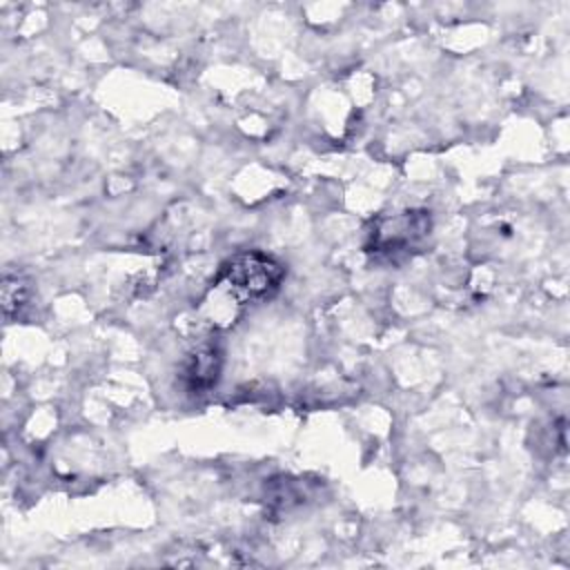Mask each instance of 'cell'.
Returning a JSON list of instances; mask_svg holds the SVG:
<instances>
[{
	"label": "cell",
	"mask_w": 570,
	"mask_h": 570,
	"mask_svg": "<svg viewBox=\"0 0 570 570\" xmlns=\"http://www.w3.org/2000/svg\"><path fill=\"white\" fill-rule=\"evenodd\" d=\"M283 274V265L272 256L263 252H245L225 263L220 283H225L240 301H254L272 294Z\"/></svg>",
	"instance_id": "cell-1"
},
{
	"label": "cell",
	"mask_w": 570,
	"mask_h": 570,
	"mask_svg": "<svg viewBox=\"0 0 570 570\" xmlns=\"http://www.w3.org/2000/svg\"><path fill=\"white\" fill-rule=\"evenodd\" d=\"M430 214L423 209L383 216L370 232V247L381 254L410 252L430 234Z\"/></svg>",
	"instance_id": "cell-2"
},
{
	"label": "cell",
	"mask_w": 570,
	"mask_h": 570,
	"mask_svg": "<svg viewBox=\"0 0 570 570\" xmlns=\"http://www.w3.org/2000/svg\"><path fill=\"white\" fill-rule=\"evenodd\" d=\"M223 365V350L214 341L194 347L183 363V381L191 392H207L216 385Z\"/></svg>",
	"instance_id": "cell-3"
},
{
	"label": "cell",
	"mask_w": 570,
	"mask_h": 570,
	"mask_svg": "<svg viewBox=\"0 0 570 570\" xmlns=\"http://www.w3.org/2000/svg\"><path fill=\"white\" fill-rule=\"evenodd\" d=\"M27 301V283L18 276H7L2 281V312L4 316H11L18 312Z\"/></svg>",
	"instance_id": "cell-4"
}]
</instances>
